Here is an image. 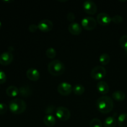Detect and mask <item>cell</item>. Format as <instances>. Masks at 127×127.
Instances as JSON below:
<instances>
[{"mask_svg": "<svg viewBox=\"0 0 127 127\" xmlns=\"http://www.w3.org/2000/svg\"><path fill=\"white\" fill-rule=\"evenodd\" d=\"M96 106L98 110L102 114L110 112L114 108V101L109 96L103 95L97 99Z\"/></svg>", "mask_w": 127, "mask_h": 127, "instance_id": "cell-1", "label": "cell"}, {"mask_svg": "<svg viewBox=\"0 0 127 127\" xmlns=\"http://www.w3.org/2000/svg\"><path fill=\"white\" fill-rule=\"evenodd\" d=\"M9 108L10 111L12 114L18 115V114L24 112L27 108V105L24 100L16 98V99H12L9 102Z\"/></svg>", "mask_w": 127, "mask_h": 127, "instance_id": "cell-2", "label": "cell"}, {"mask_svg": "<svg viewBox=\"0 0 127 127\" xmlns=\"http://www.w3.org/2000/svg\"><path fill=\"white\" fill-rule=\"evenodd\" d=\"M65 70V66L63 63L58 60H54L48 64V71L52 75L60 76L63 74Z\"/></svg>", "mask_w": 127, "mask_h": 127, "instance_id": "cell-3", "label": "cell"}, {"mask_svg": "<svg viewBox=\"0 0 127 127\" xmlns=\"http://www.w3.org/2000/svg\"><path fill=\"white\" fill-rule=\"evenodd\" d=\"M106 75V69L102 66H97L91 71V76L95 80H100Z\"/></svg>", "mask_w": 127, "mask_h": 127, "instance_id": "cell-4", "label": "cell"}, {"mask_svg": "<svg viewBox=\"0 0 127 127\" xmlns=\"http://www.w3.org/2000/svg\"><path fill=\"white\" fill-rule=\"evenodd\" d=\"M55 115L59 120L62 121H67L71 116V113L69 109L64 107H58L56 109Z\"/></svg>", "mask_w": 127, "mask_h": 127, "instance_id": "cell-5", "label": "cell"}, {"mask_svg": "<svg viewBox=\"0 0 127 127\" xmlns=\"http://www.w3.org/2000/svg\"><path fill=\"white\" fill-rule=\"evenodd\" d=\"M81 25L84 29L87 31H92L97 26V21L94 17L86 16L82 19Z\"/></svg>", "mask_w": 127, "mask_h": 127, "instance_id": "cell-6", "label": "cell"}, {"mask_svg": "<svg viewBox=\"0 0 127 127\" xmlns=\"http://www.w3.org/2000/svg\"><path fill=\"white\" fill-rule=\"evenodd\" d=\"M83 9L85 12L88 14H94L97 11V6L94 1L86 0L83 2Z\"/></svg>", "mask_w": 127, "mask_h": 127, "instance_id": "cell-7", "label": "cell"}, {"mask_svg": "<svg viewBox=\"0 0 127 127\" xmlns=\"http://www.w3.org/2000/svg\"><path fill=\"white\" fill-rule=\"evenodd\" d=\"M73 86L71 84L67 82H63L61 83L58 86L57 90L59 94L62 95H68L71 93L73 91Z\"/></svg>", "mask_w": 127, "mask_h": 127, "instance_id": "cell-8", "label": "cell"}, {"mask_svg": "<svg viewBox=\"0 0 127 127\" xmlns=\"http://www.w3.org/2000/svg\"><path fill=\"white\" fill-rule=\"evenodd\" d=\"M38 28L40 31L43 32H48L52 31L53 27V24L50 20H41L38 24Z\"/></svg>", "mask_w": 127, "mask_h": 127, "instance_id": "cell-9", "label": "cell"}, {"mask_svg": "<svg viewBox=\"0 0 127 127\" xmlns=\"http://www.w3.org/2000/svg\"><path fill=\"white\" fill-rule=\"evenodd\" d=\"M97 21L101 26H107L111 22L112 17L108 14L100 12L97 16Z\"/></svg>", "mask_w": 127, "mask_h": 127, "instance_id": "cell-10", "label": "cell"}, {"mask_svg": "<svg viewBox=\"0 0 127 127\" xmlns=\"http://www.w3.org/2000/svg\"><path fill=\"white\" fill-rule=\"evenodd\" d=\"M13 60V55L10 52H4L0 55V64L3 66L9 65Z\"/></svg>", "mask_w": 127, "mask_h": 127, "instance_id": "cell-11", "label": "cell"}, {"mask_svg": "<svg viewBox=\"0 0 127 127\" xmlns=\"http://www.w3.org/2000/svg\"><path fill=\"white\" fill-rule=\"evenodd\" d=\"M26 75L31 81H37L40 78V72L36 68H31L27 71Z\"/></svg>", "mask_w": 127, "mask_h": 127, "instance_id": "cell-12", "label": "cell"}, {"mask_svg": "<svg viewBox=\"0 0 127 127\" xmlns=\"http://www.w3.org/2000/svg\"><path fill=\"white\" fill-rule=\"evenodd\" d=\"M68 31L72 35H78L82 32V27L77 22H72L68 26Z\"/></svg>", "mask_w": 127, "mask_h": 127, "instance_id": "cell-13", "label": "cell"}, {"mask_svg": "<svg viewBox=\"0 0 127 127\" xmlns=\"http://www.w3.org/2000/svg\"><path fill=\"white\" fill-rule=\"evenodd\" d=\"M97 89L100 94H106L109 91V84L104 81H100L97 84Z\"/></svg>", "mask_w": 127, "mask_h": 127, "instance_id": "cell-14", "label": "cell"}, {"mask_svg": "<svg viewBox=\"0 0 127 127\" xmlns=\"http://www.w3.org/2000/svg\"><path fill=\"white\" fill-rule=\"evenodd\" d=\"M19 95L21 96L24 97H27L30 96L32 93V89L29 86H21L19 89Z\"/></svg>", "mask_w": 127, "mask_h": 127, "instance_id": "cell-15", "label": "cell"}, {"mask_svg": "<svg viewBox=\"0 0 127 127\" xmlns=\"http://www.w3.org/2000/svg\"><path fill=\"white\" fill-rule=\"evenodd\" d=\"M43 123L46 126L52 127L55 125L56 119L53 115H46L43 118Z\"/></svg>", "mask_w": 127, "mask_h": 127, "instance_id": "cell-16", "label": "cell"}, {"mask_svg": "<svg viewBox=\"0 0 127 127\" xmlns=\"http://www.w3.org/2000/svg\"><path fill=\"white\" fill-rule=\"evenodd\" d=\"M6 93L9 97H14L17 96L19 94V90L17 87L14 86H10L6 89Z\"/></svg>", "mask_w": 127, "mask_h": 127, "instance_id": "cell-17", "label": "cell"}, {"mask_svg": "<svg viewBox=\"0 0 127 127\" xmlns=\"http://www.w3.org/2000/svg\"><path fill=\"white\" fill-rule=\"evenodd\" d=\"M117 123V120L114 117L109 116L105 119L103 126L104 127H115Z\"/></svg>", "mask_w": 127, "mask_h": 127, "instance_id": "cell-18", "label": "cell"}, {"mask_svg": "<svg viewBox=\"0 0 127 127\" xmlns=\"http://www.w3.org/2000/svg\"><path fill=\"white\" fill-rule=\"evenodd\" d=\"M117 124L120 127H127V114L122 113L118 117Z\"/></svg>", "mask_w": 127, "mask_h": 127, "instance_id": "cell-19", "label": "cell"}, {"mask_svg": "<svg viewBox=\"0 0 127 127\" xmlns=\"http://www.w3.org/2000/svg\"><path fill=\"white\" fill-rule=\"evenodd\" d=\"M112 98L117 101H123L125 99V94L122 91H116L112 94Z\"/></svg>", "mask_w": 127, "mask_h": 127, "instance_id": "cell-20", "label": "cell"}, {"mask_svg": "<svg viewBox=\"0 0 127 127\" xmlns=\"http://www.w3.org/2000/svg\"><path fill=\"white\" fill-rule=\"evenodd\" d=\"M85 88L84 86L81 84H76L74 86L73 89V91L74 92L76 95H81L84 93Z\"/></svg>", "mask_w": 127, "mask_h": 127, "instance_id": "cell-21", "label": "cell"}, {"mask_svg": "<svg viewBox=\"0 0 127 127\" xmlns=\"http://www.w3.org/2000/svg\"><path fill=\"white\" fill-rule=\"evenodd\" d=\"M110 57L107 53H102L99 56V62L102 65H107L110 62Z\"/></svg>", "mask_w": 127, "mask_h": 127, "instance_id": "cell-22", "label": "cell"}, {"mask_svg": "<svg viewBox=\"0 0 127 127\" xmlns=\"http://www.w3.org/2000/svg\"><path fill=\"white\" fill-rule=\"evenodd\" d=\"M119 43H120L122 48L125 50V51L127 53V35H124L120 37Z\"/></svg>", "mask_w": 127, "mask_h": 127, "instance_id": "cell-23", "label": "cell"}, {"mask_svg": "<svg viewBox=\"0 0 127 127\" xmlns=\"http://www.w3.org/2000/svg\"><path fill=\"white\" fill-rule=\"evenodd\" d=\"M56 55H57V52L53 47H50L46 50V55L50 59H53L56 57Z\"/></svg>", "mask_w": 127, "mask_h": 127, "instance_id": "cell-24", "label": "cell"}, {"mask_svg": "<svg viewBox=\"0 0 127 127\" xmlns=\"http://www.w3.org/2000/svg\"><path fill=\"white\" fill-rule=\"evenodd\" d=\"M90 127H103V124L100 120H99L97 118H94L92 119L91 121L89 124Z\"/></svg>", "mask_w": 127, "mask_h": 127, "instance_id": "cell-25", "label": "cell"}, {"mask_svg": "<svg viewBox=\"0 0 127 127\" xmlns=\"http://www.w3.org/2000/svg\"><path fill=\"white\" fill-rule=\"evenodd\" d=\"M124 19L120 15H115L112 17V21L115 24H120L123 22Z\"/></svg>", "mask_w": 127, "mask_h": 127, "instance_id": "cell-26", "label": "cell"}, {"mask_svg": "<svg viewBox=\"0 0 127 127\" xmlns=\"http://www.w3.org/2000/svg\"><path fill=\"white\" fill-rule=\"evenodd\" d=\"M7 111V106L4 103L1 102L0 103V114L3 115L6 114V112Z\"/></svg>", "mask_w": 127, "mask_h": 127, "instance_id": "cell-27", "label": "cell"}, {"mask_svg": "<svg viewBox=\"0 0 127 127\" xmlns=\"http://www.w3.org/2000/svg\"><path fill=\"white\" fill-rule=\"evenodd\" d=\"M6 73L2 70L0 69V84H4L6 81Z\"/></svg>", "mask_w": 127, "mask_h": 127, "instance_id": "cell-28", "label": "cell"}, {"mask_svg": "<svg viewBox=\"0 0 127 127\" xmlns=\"http://www.w3.org/2000/svg\"><path fill=\"white\" fill-rule=\"evenodd\" d=\"M55 110H56L55 107L54 105H49L48 107L45 110V113L47 114V115H52L53 112H55Z\"/></svg>", "mask_w": 127, "mask_h": 127, "instance_id": "cell-29", "label": "cell"}, {"mask_svg": "<svg viewBox=\"0 0 127 127\" xmlns=\"http://www.w3.org/2000/svg\"><path fill=\"white\" fill-rule=\"evenodd\" d=\"M67 19L69 21L72 22H74V19H75V16L74 14L72 12H69L67 14Z\"/></svg>", "mask_w": 127, "mask_h": 127, "instance_id": "cell-30", "label": "cell"}, {"mask_svg": "<svg viewBox=\"0 0 127 127\" xmlns=\"http://www.w3.org/2000/svg\"><path fill=\"white\" fill-rule=\"evenodd\" d=\"M38 26L36 24H31L29 26V31H30L31 32H35L36 31L38 30Z\"/></svg>", "mask_w": 127, "mask_h": 127, "instance_id": "cell-31", "label": "cell"}, {"mask_svg": "<svg viewBox=\"0 0 127 127\" xmlns=\"http://www.w3.org/2000/svg\"><path fill=\"white\" fill-rule=\"evenodd\" d=\"M1 27H2V23H1V22L0 21V29H1Z\"/></svg>", "mask_w": 127, "mask_h": 127, "instance_id": "cell-32", "label": "cell"}]
</instances>
